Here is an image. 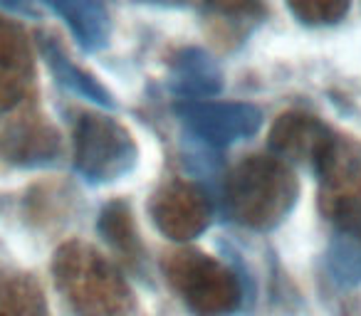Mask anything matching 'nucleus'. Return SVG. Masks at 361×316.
<instances>
[{"instance_id":"ddd939ff","label":"nucleus","mask_w":361,"mask_h":316,"mask_svg":"<svg viewBox=\"0 0 361 316\" xmlns=\"http://www.w3.org/2000/svg\"><path fill=\"white\" fill-rule=\"evenodd\" d=\"M0 151L13 163L42 166L60 153V136L47 126H27V129H18L13 136H6Z\"/></svg>"},{"instance_id":"9d476101","label":"nucleus","mask_w":361,"mask_h":316,"mask_svg":"<svg viewBox=\"0 0 361 316\" xmlns=\"http://www.w3.org/2000/svg\"><path fill=\"white\" fill-rule=\"evenodd\" d=\"M30 82V52L18 30L0 25V111L20 101Z\"/></svg>"},{"instance_id":"dca6fc26","label":"nucleus","mask_w":361,"mask_h":316,"mask_svg":"<svg viewBox=\"0 0 361 316\" xmlns=\"http://www.w3.org/2000/svg\"><path fill=\"white\" fill-rule=\"evenodd\" d=\"M297 18L307 25H331L349 11L351 0H287Z\"/></svg>"},{"instance_id":"39448f33","label":"nucleus","mask_w":361,"mask_h":316,"mask_svg":"<svg viewBox=\"0 0 361 316\" xmlns=\"http://www.w3.org/2000/svg\"><path fill=\"white\" fill-rule=\"evenodd\" d=\"M136 163L131 134L109 116L82 114L75 126V166L87 181H114Z\"/></svg>"},{"instance_id":"4468645a","label":"nucleus","mask_w":361,"mask_h":316,"mask_svg":"<svg viewBox=\"0 0 361 316\" xmlns=\"http://www.w3.org/2000/svg\"><path fill=\"white\" fill-rule=\"evenodd\" d=\"M45 299L27 274H0V316H45Z\"/></svg>"},{"instance_id":"423d86ee","label":"nucleus","mask_w":361,"mask_h":316,"mask_svg":"<svg viewBox=\"0 0 361 316\" xmlns=\"http://www.w3.org/2000/svg\"><path fill=\"white\" fill-rule=\"evenodd\" d=\"M176 114L183 119L191 134L211 146H228L252 136L262 124L257 106L245 101H216V99H180Z\"/></svg>"},{"instance_id":"20e7f679","label":"nucleus","mask_w":361,"mask_h":316,"mask_svg":"<svg viewBox=\"0 0 361 316\" xmlns=\"http://www.w3.org/2000/svg\"><path fill=\"white\" fill-rule=\"evenodd\" d=\"M164 272L196 316H228L240 304V284L235 274L198 250L169 255Z\"/></svg>"},{"instance_id":"2eb2a0df","label":"nucleus","mask_w":361,"mask_h":316,"mask_svg":"<svg viewBox=\"0 0 361 316\" xmlns=\"http://www.w3.org/2000/svg\"><path fill=\"white\" fill-rule=\"evenodd\" d=\"M99 232L119 252H124L129 257L139 255V235H136L131 208L124 201H114L109 206H104V210L99 215Z\"/></svg>"},{"instance_id":"f3484780","label":"nucleus","mask_w":361,"mask_h":316,"mask_svg":"<svg viewBox=\"0 0 361 316\" xmlns=\"http://www.w3.org/2000/svg\"><path fill=\"white\" fill-rule=\"evenodd\" d=\"M218 18H226L231 23L240 20H260L265 15V6L260 0H211L208 3Z\"/></svg>"},{"instance_id":"7ed1b4c3","label":"nucleus","mask_w":361,"mask_h":316,"mask_svg":"<svg viewBox=\"0 0 361 316\" xmlns=\"http://www.w3.org/2000/svg\"><path fill=\"white\" fill-rule=\"evenodd\" d=\"M314 168L322 181V210L334 235L361 240V144L331 134Z\"/></svg>"},{"instance_id":"f257e3e1","label":"nucleus","mask_w":361,"mask_h":316,"mask_svg":"<svg viewBox=\"0 0 361 316\" xmlns=\"http://www.w3.org/2000/svg\"><path fill=\"white\" fill-rule=\"evenodd\" d=\"M297 178L275 156H247L226 178V208L252 230L280 225L297 201Z\"/></svg>"},{"instance_id":"f8f14e48","label":"nucleus","mask_w":361,"mask_h":316,"mask_svg":"<svg viewBox=\"0 0 361 316\" xmlns=\"http://www.w3.org/2000/svg\"><path fill=\"white\" fill-rule=\"evenodd\" d=\"M40 50H42V57H45L47 67H50L52 75H55V80L60 82L62 87H67V89L75 91V94L85 96V99L97 101V104H102V106L114 104L109 91H106L92 75H87L85 70H80L77 65H72L70 57L62 52V47L57 45V42L42 37Z\"/></svg>"},{"instance_id":"0eeeda50","label":"nucleus","mask_w":361,"mask_h":316,"mask_svg":"<svg viewBox=\"0 0 361 316\" xmlns=\"http://www.w3.org/2000/svg\"><path fill=\"white\" fill-rule=\"evenodd\" d=\"M151 217L154 225L171 240H193L211 222V198L198 183L169 181L151 201Z\"/></svg>"},{"instance_id":"6e6552de","label":"nucleus","mask_w":361,"mask_h":316,"mask_svg":"<svg viewBox=\"0 0 361 316\" xmlns=\"http://www.w3.org/2000/svg\"><path fill=\"white\" fill-rule=\"evenodd\" d=\"M331 131L314 116L290 111L282 114L270 129V151L280 161H312L319 158Z\"/></svg>"},{"instance_id":"f03ea898","label":"nucleus","mask_w":361,"mask_h":316,"mask_svg":"<svg viewBox=\"0 0 361 316\" xmlns=\"http://www.w3.org/2000/svg\"><path fill=\"white\" fill-rule=\"evenodd\" d=\"M55 282L80 316H129L131 291L119 270L94 247L67 242L55 255Z\"/></svg>"},{"instance_id":"9b49d317","label":"nucleus","mask_w":361,"mask_h":316,"mask_svg":"<svg viewBox=\"0 0 361 316\" xmlns=\"http://www.w3.org/2000/svg\"><path fill=\"white\" fill-rule=\"evenodd\" d=\"M171 87L180 99H211L221 89V72L206 52L191 47L171 65Z\"/></svg>"},{"instance_id":"1a4fd4ad","label":"nucleus","mask_w":361,"mask_h":316,"mask_svg":"<svg viewBox=\"0 0 361 316\" xmlns=\"http://www.w3.org/2000/svg\"><path fill=\"white\" fill-rule=\"evenodd\" d=\"M52 13L65 20L85 50L94 52L106 45L109 37V15L99 0H40Z\"/></svg>"}]
</instances>
